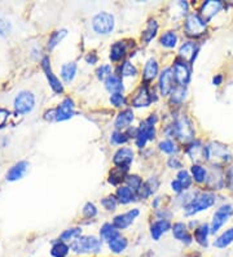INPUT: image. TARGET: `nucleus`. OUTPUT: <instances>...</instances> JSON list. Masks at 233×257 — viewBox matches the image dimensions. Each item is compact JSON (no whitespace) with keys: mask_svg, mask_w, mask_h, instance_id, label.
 <instances>
[{"mask_svg":"<svg viewBox=\"0 0 233 257\" xmlns=\"http://www.w3.org/2000/svg\"><path fill=\"white\" fill-rule=\"evenodd\" d=\"M124 182H126V186L130 187L132 191H135V194L139 192V190L143 186V179L140 178L139 176L136 174H132V176H126V179H124Z\"/></svg>","mask_w":233,"mask_h":257,"instance_id":"79ce46f5","label":"nucleus"},{"mask_svg":"<svg viewBox=\"0 0 233 257\" xmlns=\"http://www.w3.org/2000/svg\"><path fill=\"white\" fill-rule=\"evenodd\" d=\"M41 65L43 72L46 73L47 81H48V83H50L52 91L55 92V94H64V85H62L61 81H60L56 75H55V73H53L52 68H51L50 57L44 56L41 61Z\"/></svg>","mask_w":233,"mask_h":257,"instance_id":"2eb2a0df","label":"nucleus"},{"mask_svg":"<svg viewBox=\"0 0 233 257\" xmlns=\"http://www.w3.org/2000/svg\"><path fill=\"white\" fill-rule=\"evenodd\" d=\"M172 128H174L175 138H177L185 145H189L190 142L194 141V127L188 117L181 116L175 119Z\"/></svg>","mask_w":233,"mask_h":257,"instance_id":"423d86ee","label":"nucleus"},{"mask_svg":"<svg viewBox=\"0 0 233 257\" xmlns=\"http://www.w3.org/2000/svg\"><path fill=\"white\" fill-rule=\"evenodd\" d=\"M127 54V46L124 42H115L113 44L112 47H110V60H112L113 63H118V61H122L124 59Z\"/></svg>","mask_w":233,"mask_h":257,"instance_id":"473e14b6","label":"nucleus"},{"mask_svg":"<svg viewBox=\"0 0 233 257\" xmlns=\"http://www.w3.org/2000/svg\"><path fill=\"white\" fill-rule=\"evenodd\" d=\"M171 227H172V223L170 222V220L158 218L150 225V236L154 241H159L166 232L171 231Z\"/></svg>","mask_w":233,"mask_h":257,"instance_id":"5701e85b","label":"nucleus"},{"mask_svg":"<svg viewBox=\"0 0 233 257\" xmlns=\"http://www.w3.org/2000/svg\"><path fill=\"white\" fill-rule=\"evenodd\" d=\"M68 35V30L66 29H60V30H56L51 34L50 39H48V44H47V48L50 51H52L53 48H56L62 41L64 38Z\"/></svg>","mask_w":233,"mask_h":257,"instance_id":"4c0bfd02","label":"nucleus"},{"mask_svg":"<svg viewBox=\"0 0 233 257\" xmlns=\"http://www.w3.org/2000/svg\"><path fill=\"white\" fill-rule=\"evenodd\" d=\"M206 159L207 163L211 164L215 168H224L229 161H232L233 156L229 152L228 146L223 145L220 142H210L206 145Z\"/></svg>","mask_w":233,"mask_h":257,"instance_id":"7ed1b4c3","label":"nucleus"},{"mask_svg":"<svg viewBox=\"0 0 233 257\" xmlns=\"http://www.w3.org/2000/svg\"><path fill=\"white\" fill-rule=\"evenodd\" d=\"M155 138V127L154 125L149 123L148 121L141 122V125L137 127L136 137H135V143H136L137 148H144L146 145V142L153 141Z\"/></svg>","mask_w":233,"mask_h":257,"instance_id":"ddd939ff","label":"nucleus"},{"mask_svg":"<svg viewBox=\"0 0 233 257\" xmlns=\"http://www.w3.org/2000/svg\"><path fill=\"white\" fill-rule=\"evenodd\" d=\"M106 245H108V249L112 252L113 254H117V256H119V254L124 253V251H126V249L128 248V239L121 234L119 236H117L115 239H113L112 241H109Z\"/></svg>","mask_w":233,"mask_h":257,"instance_id":"7c9ffc66","label":"nucleus"},{"mask_svg":"<svg viewBox=\"0 0 233 257\" xmlns=\"http://www.w3.org/2000/svg\"><path fill=\"white\" fill-rule=\"evenodd\" d=\"M109 100H110L113 107L115 108H122L127 104V99H126V96L123 94H113Z\"/></svg>","mask_w":233,"mask_h":257,"instance_id":"8fccbe9b","label":"nucleus"},{"mask_svg":"<svg viewBox=\"0 0 233 257\" xmlns=\"http://www.w3.org/2000/svg\"><path fill=\"white\" fill-rule=\"evenodd\" d=\"M233 216V205L229 203L221 204L220 207H217L212 214V220L210 222V230H211V235H215L220 231L225 223L229 221L230 217Z\"/></svg>","mask_w":233,"mask_h":257,"instance_id":"0eeeda50","label":"nucleus"},{"mask_svg":"<svg viewBox=\"0 0 233 257\" xmlns=\"http://www.w3.org/2000/svg\"><path fill=\"white\" fill-rule=\"evenodd\" d=\"M158 147L162 152H165V154H167V155H172V154H176L177 152L176 145H175L172 141H170V139L162 141L161 143H159Z\"/></svg>","mask_w":233,"mask_h":257,"instance_id":"de8ad7c7","label":"nucleus"},{"mask_svg":"<svg viewBox=\"0 0 233 257\" xmlns=\"http://www.w3.org/2000/svg\"><path fill=\"white\" fill-rule=\"evenodd\" d=\"M75 114V105L73 99L65 97L56 108L48 110L44 114V118L50 119V121H56V122H62V121H68L73 118Z\"/></svg>","mask_w":233,"mask_h":257,"instance_id":"20e7f679","label":"nucleus"},{"mask_svg":"<svg viewBox=\"0 0 233 257\" xmlns=\"http://www.w3.org/2000/svg\"><path fill=\"white\" fill-rule=\"evenodd\" d=\"M185 154L192 160L196 161L194 164H198V161H207V159H206V146H203L198 141L190 142L189 145L186 146Z\"/></svg>","mask_w":233,"mask_h":257,"instance_id":"4be33fe9","label":"nucleus"},{"mask_svg":"<svg viewBox=\"0 0 233 257\" xmlns=\"http://www.w3.org/2000/svg\"><path fill=\"white\" fill-rule=\"evenodd\" d=\"M211 235V230H210V223H199L196 229L193 230V239L194 243L198 244L201 248H207L210 241L208 238Z\"/></svg>","mask_w":233,"mask_h":257,"instance_id":"412c9836","label":"nucleus"},{"mask_svg":"<svg viewBox=\"0 0 233 257\" xmlns=\"http://www.w3.org/2000/svg\"><path fill=\"white\" fill-rule=\"evenodd\" d=\"M190 173H192V179L198 185L206 183V181H207L208 172L205 166L201 165V164H193L190 166Z\"/></svg>","mask_w":233,"mask_h":257,"instance_id":"f704fd0d","label":"nucleus"},{"mask_svg":"<svg viewBox=\"0 0 233 257\" xmlns=\"http://www.w3.org/2000/svg\"><path fill=\"white\" fill-rule=\"evenodd\" d=\"M139 214H140V210L137 209V208H134V209L126 212V213L115 216L114 218H113L112 223L119 230V231H122V230L128 229V227L135 222V220H136L137 217H139Z\"/></svg>","mask_w":233,"mask_h":257,"instance_id":"6ab92c4d","label":"nucleus"},{"mask_svg":"<svg viewBox=\"0 0 233 257\" xmlns=\"http://www.w3.org/2000/svg\"><path fill=\"white\" fill-rule=\"evenodd\" d=\"M81 235H83V234H82V227H78L77 226V227H70V229L64 230V231L61 232V235H60V239L70 244L73 240H75V239L79 238Z\"/></svg>","mask_w":233,"mask_h":257,"instance_id":"58836bf2","label":"nucleus"},{"mask_svg":"<svg viewBox=\"0 0 233 257\" xmlns=\"http://www.w3.org/2000/svg\"><path fill=\"white\" fill-rule=\"evenodd\" d=\"M134 151L131 150V148L122 147L119 148V150L114 154V156H113V164H114L117 168H121V169L127 172V170L130 169L132 161H134Z\"/></svg>","mask_w":233,"mask_h":257,"instance_id":"dca6fc26","label":"nucleus"},{"mask_svg":"<svg viewBox=\"0 0 233 257\" xmlns=\"http://www.w3.org/2000/svg\"><path fill=\"white\" fill-rule=\"evenodd\" d=\"M184 32L189 38L202 37L207 32V22L199 16V13H188L184 22Z\"/></svg>","mask_w":233,"mask_h":257,"instance_id":"39448f33","label":"nucleus"},{"mask_svg":"<svg viewBox=\"0 0 233 257\" xmlns=\"http://www.w3.org/2000/svg\"><path fill=\"white\" fill-rule=\"evenodd\" d=\"M224 4L219 0H207V2H203L201 4V8H199V16L205 20L206 22L211 21L212 17L216 16L217 13L223 10Z\"/></svg>","mask_w":233,"mask_h":257,"instance_id":"a211bd4d","label":"nucleus"},{"mask_svg":"<svg viewBox=\"0 0 233 257\" xmlns=\"http://www.w3.org/2000/svg\"><path fill=\"white\" fill-rule=\"evenodd\" d=\"M126 179V170L121 169V168H115L110 172V176H109V183L112 185H118L122 181Z\"/></svg>","mask_w":233,"mask_h":257,"instance_id":"c03bdc74","label":"nucleus"},{"mask_svg":"<svg viewBox=\"0 0 233 257\" xmlns=\"http://www.w3.org/2000/svg\"><path fill=\"white\" fill-rule=\"evenodd\" d=\"M12 30V25L6 19H0V37H6Z\"/></svg>","mask_w":233,"mask_h":257,"instance_id":"864d4df0","label":"nucleus"},{"mask_svg":"<svg viewBox=\"0 0 233 257\" xmlns=\"http://www.w3.org/2000/svg\"><path fill=\"white\" fill-rule=\"evenodd\" d=\"M13 107L19 114H28L35 107V95L30 91H20L13 100Z\"/></svg>","mask_w":233,"mask_h":257,"instance_id":"9d476101","label":"nucleus"},{"mask_svg":"<svg viewBox=\"0 0 233 257\" xmlns=\"http://www.w3.org/2000/svg\"><path fill=\"white\" fill-rule=\"evenodd\" d=\"M97 214V208L93 203H86V205L83 207V216L86 218H93L96 217Z\"/></svg>","mask_w":233,"mask_h":257,"instance_id":"603ef678","label":"nucleus"},{"mask_svg":"<svg viewBox=\"0 0 233 257\" xmlns=\"http://www.w3.org/2000/svg\"><path fill=\"white\" fill-rule=\"evenodd\" d=\"M159 72V66H158V61L153 57H150L148 61L145 63V66H144L143 70V81L144 83H149L152 82L153 79L157 78V75H158Z\"/></svg>","mask_w":233,"mask_h":257,"instance_id":"393cba45","label":"nucleus"},{"mask_svg":"<svg viewBox=\"0 0 233 257\" xmlns=\"http://www.w3.org/2000/svg\"><path fill=\"white\" fill-rule=\"evenodd\" d=\"M122 232L119 231L117 227H115L113 223H104L101 227H100V231H99V238L101 239V240L104 241V243H106L108 244L109 241H112L113 239H115L117 236L121 235Z\"/></svg>","mask_w":233,"mask_h":257,"instance_id":"cd10ccee","label":"nucleus"},{"mask_svg":"<svg viewBox=\"0 0 233 257\" xmlns=\"http://www.w3.org/2000/svg\"><path fill=\"white\" fill-rule=\"evenodd\" d=\"M10 110L6 109V108H0V127H3L6 125V122L10 118Z\"/></svg>","mask_w":233,"mask_h":257,"instance_id":"4d7b16f0","label":"nucleus"},{"mask_svg":"<svg viewBox=\"0 0 233 257\" xmlns=\"http://www.w3.org/2000/svg\"><path fill=\"white\" fill-rule=\"evenodd\" d=\"M225 187L233 192V165L225 170Z\"/></svg>","mask_w":233,"mask_h":257,"instance_id":"5fc2aeb1","label":"nucleus"},{"mask_svg":"<svg viewBox=\"0 0 233 257\" xmlns=\"http://www.w3.org/2000/svg\"><path fill=\"white\" fill-rule=\"evenodd\" d=\"M101 205L105 208L109 212H113V210L117 209V205H118V199L115 198L114 195H109L106 198H104L101 200Z\"/></svg>","mask_w":233,"mask_h":257,"instance_id":"09e8293b","label":"nucleus"},{"mask_svg":"<svg viewBox=\"0 0 233 257\" xmlns=\"http://www.w3.org/2000/svg\"><path fill=\"white\" fill-rule=\"evenodd\" d=\"M86 61H87V64H90V65H95V64L99 61V57H97V55L95 54V52H91V54H88L87 56H86Z\"/></svg>","mask_w":233,"mask_h":257,"instance_id":"bf43d9fd","label":"nucleus"},{"mask_svg":"<svg viewBox=\"0 0 233 257\" xmlns=\"http://www.w3.org/2000/svg\"><path fill=\"white\" fill-rule=\"evenodd\" d=\"M199 257H201V256H199Z\"/></svg>","mask_w":233,"mask_h":257,"instance_id":"e2e57ef3","label":"nucleus"},{"mask_svg":"<svg viewBox=\"0 0 233 257\" xmlns=\"http://www.w3.org/2000/svg\"><path fill=\"white\" fill-rule=\"evenodd\" d=\"M170 96H171V103L181 104L184 100H185V97H186V87H183V86H176Z\"/></svg>","mask_w":233,"mask_h":257,"instance_id":"37998d69","label":"nucleus"},{"mask_svg":"<svg viewBox=\"0 0 233 257\" xmlns=\"http://www.w3.org/2000/svg\"><path fill=\"white\" fill-rule=\"evenodd\" d=\"M159 43L165 48H174L177 43V34L175 32H166L159 38Z\"/></svg>","mask_w":233,"mask_h":257,"instance_id":"ea45409f","label":"nucleus"},{"mask_svg":"<svg viewBox=\"0 0 233 257\" xmlns=\"http://www.w3.org/2000/svg\"><path fill=\"white\" fill-rule=\"evenodd\" d=\"M172 72H174L175 81L177 85L183 86V87L189 85L190 78H192V65L177 57L172 65Z\"/></svg>","mask_w":233,"mask_h":257,"instance_id":"1a4fd4ad","label":"nucleus"},{"mask_svg":"<svg viewBox=\"0 0 233 257\" xmlns=\"http://www.w3.org/2000/svg\"><path fill=\"white\" fill-rule=\"evenodd\" d=\"M223 75L221 74H216L212 77V85L214 86H220L223 83Z\"/></svg>","mask_w":233,"mask_h":257,"instance_id":"052dcab7","label":"nucleus"},{"mask_svg":"<svg viewBox=\"0 0 233 257\" xmlns=\"http://www.w3.org/2000/svg\"><path fill=\"white\" fill-rule=\"evenodd\" d=\"M70 244L61 239H56L52 241L50 253L52 257H69L70 254Z\"/></svg>","mask_w":233,"mask_h":257,"instance_id":"c756f323","label":"nucleus"},{"mask_svg":"<svg viewBox=\"0 0 233 257\" xmlns=\"http://www.w3.org/2000/svg\"><path fill=\"white\" fill-rule=\"evenodd\" d=\"M207 186L208 191H216L223 190L225 187V170L223 168H215L212 166L211 172L208 173L207 181L205 183Z\"/></svg>","mask_w":233,"mask_h":257,"instance_id":"4468645a","label":"nucleus"},{"mask_svg":"<svg viewBox=\"0 0 233 257\" xmlns=\"http://www.w3.org/2000/svg\"><path fill=\"white\" fill-rule=\"evenodd\" d=\"M135 114L132 112V109L127 108V109H123L122 112L118 113V116L114 121V126L117 130H123V128L130 127V125L134 122Z\"/></svg>","mask_w":233,"mask_h":257,"instance_id":"a878e982","label":"nucleus"},{"mask_svg":"<svg viewBox=\"0 0 233 257\" xmlns=\"http://www.w3.org/2000/svg\"><path fill=\"white\" fill-rule=\"evenodd\" d=\"M199 52V46L196 42H185L179 48V59L184 60L189 65H193Z\"/></svg>","mask_w":233,"mask_h":257,"instance_id":"aec40b11","label":"nucleus"},{"mask_svg":"<svg viewBox=\"0 0 233 257\" xmlns=\"http://www.w3.org/2000/svg\"><path fill=\"white\" fill-rule=\"evenodd\" d=\"M29 166L30 165H29L28 161H19V163H16L15 165L7 172V181H8V182H16V181L22 179L25 177L26 173H28Z\"/></svg>","mask_w":233,"mask_h":257,"instance_id":"b1692460","label":"nucleus"},{"mask_svg":"<svg viewBox=\"0 0 233 257\" xmlns=\"http://www.w3.org/2000/svg\"><path fill=\"white\" fill-rule=\"evenodd\" d=\"M176 179L181 183V185H183V187H184V190H185V191H186V190H189V187L192 186L193 179H192V177L189 176V173L186 172V170L181 169L180 172L177 173Z\"/></svg>","mask_w":233,"mask_h":257,"instance_id":"a18cd8bd","label":"nucleus"},{"mask_svg":"<svg viewBox=\"0 0 233 257\" xmlns=\"http://www.w3.org/2000/svg\"><path fill=\"white\" fill-rule=\"evenodd\" d=\"M130 137L127 135V133H123L121 130H115L114 133L112 134V138H110V142H112L113 145H124V143H127Z\"/></svg>","mask_w":233,"mask_h":257,"instance_id":"49530a36","label":"nucleus"},{"mask_svg":"<svg viewBox=\"0 0 233 257\" xmlns=\"http://www.w3.org/2000/svg\"><path fill=\"white\" fill-rule=\"evenodd\" d=\"M115 198L118 199V203L130 204L136 200L135 199L136 198V194L130 187H127V186H119L117 188V192H115Z\"/></svg>","mask_w":233,"mask_h":257,"instance_id":"72a5a7b5","label":"nucleus"},{"mask_svg":"<svg viewBox=\"0 0 233 257\" xmlns=\"http://www.w3.org/2000/svg\"><path fill=\"white\" fill-rule=\"evenodd\" d=\"M155 99L153 97V94L149 91V87L146 83H144L143 86H140L139 90L135 94L134 99H132V107L135 108H146L149 107L150 104L154 101Z\"/></svg>","mask_w":233,"mask_h":257,"instance_id":"f3484780","label":"nucleus"},{"mask_svg":"<svg viewBox=\"0 0 233 257\" xmlns=\"http://www.w3.org/2000/svg\"><path fill=\"white\" fill-rule=\"evenodd\" d=\"M175 83H176V81H175L172 68H166V69L162 70L158 81V88L162 96H170L176 87Z\"/></svg>","mask_w":233,"mask_h":257,"instance_id":"9b49d317","label":"nucleus"},{"mask_svg":"<svg viewBox=\"0 0 233 257\" xmlns=\"http://www.w3.org/2000/svg\"><path fill=\"white\" fill-rule=\"evenodd\" d=\"M216 195L212 191H199L192 196L188 203L184 205L185 216H194V214L207 210L216 204Z\"/></svg>","mask_w":233,"mask_h":257,"instance_id":"f03ea898","label":"nucleus"},{"mask_svg":"<svg viewBox=\"0 0 233 257\" xmlns=\"http://www.w3.org/2000/svg\"><path fill=\"white\" fill-rule=\"evenodd\" d=\"M136 74H137L136 66H135L134 64H131L128 60L123 61V63L119 65L118 75L121 77V78H123V77H135Z\"/></svg>","mask_w":233,"mask_h":257,"instance_id":"a19ab883","label":"nucleus"},{"mask_svg":"<svg viewBox=\"0 0 233 257\" xmlns=\"http://www.w3.org/2000/svg\"><path fill=\"white\" fill-rule=\"evenodd\" d=\"M158 187L159 181L155 178V177H152V178L148 179L146 182L143 183V186H141V188H140L139 192H137L136 195L140 199H148L158 190Z\"/></svg>","mask_w":233,"mask_h":257,"instance_id":"c85d7f7f","label":"nucleus"},{"mask_svg":"<svg viewBox=\"0 0 233 257\" xmlns=\"http://www.w3.org/2000/svg\"><path fill=\"white\" fill-rule=\"evenodd\" d=\"M157 32H158V24L155 20H149L148 24H146L145 30L141 34V39L145 42V44L150 43V42L154 39V37L157 35Z\"/></svg>","mask_w":233,"mask_h":257,"instance_id":"e433bc0d","label":"nucleus"},{"mask_svg":"<svg viewBox=\"0 0 233 257\" xmlns=\"http://www.w3.org/2000/svg\"><path fill=\"white\" fill-rule=\"evenodd\" d=\"M104 241L95 235H81L70 243V251L77 256H99L103 252Z\"/></svg>","mask_w":233,"mask_h":257,"instance_id":"f257e3e1","label":"nucleus"},{"mask_svg":"<svg viewBox=\"0 0 233 257\" xmlns=\"http://www.w3.org/2000/svg\"><path fill=\"white\" fill-rule=\"evenodd\" d=\"M105 88L110 94H122L124 90L123 81L118 74L109 75L105 79Z\"/></svg>","mask_w":233,"mask_h":257,"instance_id":"2f4dec72","label":"nucleus"},{"mask_svg":"<svg viewBox=\"0 0 233 257\" xmlns=\"http://www.w3.org/2000/svg\"><path fill=\"white\" fill-rule=\"evenodd\" d=\"M171 190H172L174 192H176V194H181L183 191H185L183 187V185H181V183L179 182L177 179H175V181H172V182H171Z\"/></svg>","mask_w":233,"mask_h":257,"instance_id":"13d9d810","label":"nucleus"},{"mask_svg":"<svg viewBox=\"0 0 233 257\" xmlns=\"http://www.w3.org/2000/svg\"><path fill=\"white\" fill-rule=\"evenodd\" d=\"M115 20L112 13L100 12L92 19V29L100 35H108L114 30Z\"/></svg>","mask_w":233,"mask_h":257,"instance_id":"6e6552de","label":"nucleus"},{"mask_svg":"<svg viewBox=\"0 0 233 257\" xmlns=\"http://www.w3.org/2000/svg\"><path fill=\"white\" fill-rule=\"evenodd\" d=\"M167 165L171 169H180L181 166H183V163L176 156H171L167 161Z\"/></svg>","mask_w":233,"mask_h":257,"instance_id":"6e6d98bb","label":"nucleus"},{"mask_svg":"<svg viewBox=\"0 0 233 257\" xmlns=\"http://www.w3.org/2000/svg\"><path fill=\"white\" fill-rule=\"evenodd\" d=\"M112 66L105 64V65H101L97 68L96 70V77L100 79V81H105L109 75H112Z\"/></svg>","mask_w":233,"mask_h":257,"instance_id":"3c124183","label":"nucleus"},{"mask_svg":"<svg viewBox=\"0 0 233 257\" xmlns=\"http://www.w3.org/2000/svg\"><path fill=\"white\" fill-rule=\"evenodd\" d=\"M189 230L190 229L188 227V225H185L184 222H175L171 227V232H172V236H174L175 240L184 244L185 247H189L194 243L193 234Z\"/></svg>","mask_w":233,"mask_h":257,"instance_id":"f8f14e48","label":"nucleus"},{"mask_svg":"<svg viewBox=\"0 0 233 257\" xmlns=\"http://www.w3.org/2000/svg\"><path fill=\"white\" fill-rule=\"evenodd\" d=\"M233 244V226L229 229L224 230L223 232H220L219 235L215 238V240L212 241V245H214L216 249H225L229 245Z\"/></svg>","mask_w":233,"mask_h":257,"instance_id":"bb28decb","label":"nucleus"},{"mask_svg":"<svg viewBox=\"0 0 233 257\" xmlns=\"http://www.w3.org/2000/svg\"><path fill=\"white\" fill-rule=\"evenodd\" d=\"M92 257H99V256H92Z\"/></svg>","mask_w":233,"mask_h":257,"instance_id":"680f3d73","label":"nucleus"},{"mask_svg":"<svg viewBox=\"0 0 233 257\" xmlns=\"http://www.w3.org/2000/svg\"><path fill=\"white\" fill-rule=\"evenodd\" d=\"M77 70H78V65L77 63L72 61V63H66L61 66V78L62 81L65 82V83H70L73 82V79L75 78V75H77Z\"/></svg>","mask_w":233,"mask_h":257,"instance_id":"c9c22d12","label":"nucleus"}]
</instances>
